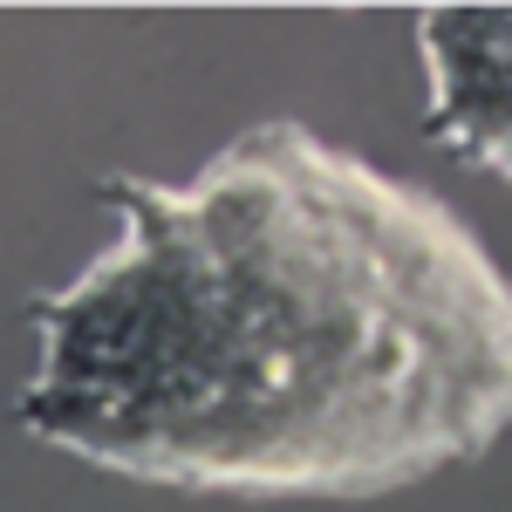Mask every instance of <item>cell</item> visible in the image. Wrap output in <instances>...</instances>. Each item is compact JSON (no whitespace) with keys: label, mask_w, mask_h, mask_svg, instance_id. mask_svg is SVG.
I'll list each match as a JSON object with an SVG mask.
<instances>
[{"label":"cell","mask_w":512,"mask_h":512,"mask_svg":"<svg viewBox=\"0 0 512 512\" xmlns=\"http://www.w3.org/2000/svg\"><path fill=\"white\" fill-rule=\"evenodd\" d=\"M35 294L14 424L198 499H383L512 431V280L424 185L260 123Z\"/></svg>","instance_id":"6da1fadb"},{"label":"cell","mask_w":512,"mask_h":512,"mask_svg":"<svg viewBox=\"0 0 512 512\" xmlns=\"http://www.w3.org/2000/svg\"><path fill=\"white\" fill-rule=\"evenodd\" d=\"M424 137L472 171L512 178V7H424Z\"/></svg>","instance_id":"7a4b0ae2"}]
</instances>
